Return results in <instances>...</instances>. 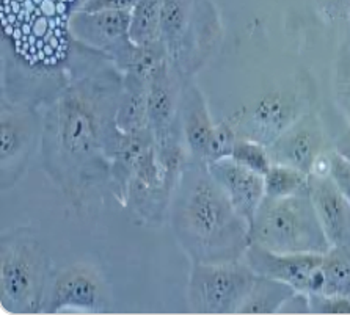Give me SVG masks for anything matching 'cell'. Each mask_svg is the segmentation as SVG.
Listing matches in <instances>:
<instances>
[{"instance_id":"cell-13","label":"cell","mask_w":350,"mask_h":315,"mask_svg":"<svg viewBox=\"0 0 350 315\" xmlns=\"http://www.w3.org/2000/svg\"><path fill=\"white\" fill-rule=\"evenodd\" d=\"M206 165H208L209 173L226 191L239 215L250 226L259 204L266 197L264 176L237 163L231 157L214 160Z\"/></svg>"},{"instance_id":"cell-14","label":"cell","mask_w":350,"mask_h":315,"mask_svg":"<svg viewBox=\"0 0 350 315\" xmlns=\"http://www.w3.org/2000/svg\"><path fill=\"white\" fill-rule=\"evenodd\" d=\"M310 196L332 248L350 251V202L330 176L311 174Z\"/></svg>"},{"instance_id":"cell-28","label":"cell","mask_w":350,"mask_h":315,"mask_svg":"<svg viewBox=\"0 0 350 315\" xmlns=\"http://www.w3.org/2000/svg\"><path fill=\"white\" fill-rule=\"evenodd\" d=\"M339 94H341L342 105L346 107L347 113L350 116V72L347 74V77H344L341 83V90H339Z\"/></svg>"},{"instance_id":"cell-5","label":"cell","mask_w":350,"mask_h":315,"mask_svg":"<svg viewBox=\"0 0 350 315\" xmlns=\"http://www.w3.org/2000/svg\"><path fill=\"white\" fill-rule=\"evenodd\" d=\"M256 273L243 259L192 262L187 282L189 311L237 314L250 293Z\"/></svg>"},{"instance_id":"cell-12","label":"cell","mask_w":350,"mask_h":315,"mask_svg":"<svg viewBox=\"0 0 350 315\" xmlns=\"http://www.w3.org/2000/svg\"><path fill=\"white\" fill-rule=\"evenodd\" d=\"M325 132L314 113H305L267 146L272 163L293 167L310 174L328 149Z\"/></svg>"},{"instance_id":"cell-19","label":"cell","mask_w":350,"mask_h":315,"mask_svg":"<svg viewBox=\"0 0 350 315\" xmlns=\"http://www.w3.org/2000/svg\"><path fill=\"white\" fill-rule=\"evenodd\" d=\"M129 38L137 46L162 42V0H139L131 10Z\"/></svg>"},{"instance_id":"cell-15","label":"cell","mask_w":350,"mask_h":315,"mask_svg":"<svg viewBox=\"0 0 350 315\" xmlns=\"http://www.w3.org/2000/svg\"><path fill=\"white\" fill-rule=\"evenodd\" d=\"M179 127H181V135L189 156L206 162L217 124L212 120L203 93L190 79L185 80L183 88L181 105H179Z\"/></svg>"},{"instance_id":"cell-18","label":"cell","mask_w":350,"mask_h":315,"mask_svg":"<svg viewBox=\"0 0 350 315\" xmlns=\"http://www.w3.org/2000/svg\"><path fill=\"white\" fill-rule=\"evenodd\" d=\"M295 293L286 282L256 275L252 290L237 314H278Z\"/></svg>"},{"instance_id":"cell-7","label":"cell","mask_w":350,"mask_h":315,"mask_svg":"<svg viewBox=\"0 0 350 315\" xmlns=\"http://www.w3.org/2000/svg\"><path fill=\"white\" fill-rule=\"evenodd\" d=\"M40 107L21 104L2 96L0 104V187L2 191L19 182L29 168L36 143L41 140Z\"/></svg>"},{"instance_id":"cell-20","label":"cell","mask_w":350,"mask_h":315,"mask_svg":"<svg viewBox=\"0 0 350 315\" xmlns=\"http://www.w3.org/2000/svg\"><path fill=\"white\" fill-rule=\"evenodd\" d=\"M322 295L350 298V259L347 251L332 248L323 256Z\"/></svg>"},{"instance_id":"cell-6","label":"cell","mask_w":350,"mask_h":315,"mask_svg":"<svg viewBox=\"0 0 350 315\" xmlns=\"http://www.w3.org/2000/svg\"><path fill=\"white\" fill-rule=\"evenodd\" d=\"M198 2L162 0V41L168 58L185 79H192L214 49V27L200 20Z\"/></svg>"},{"instance_id":"cell-3","label":"cell","mask_w":350,"mask_h":315,"mask_svg":"<svg viewBox=\"0 0 350 315\" xmlns=\"http://www.w3.org/2000/svg\"><path fill=\"white\" fill-rule=\"evenodd\" d=\"M248 234L250 243L273 253L325 254L332 249L310 191L288 197H264Z\"/></svg>"},{"instance_id":"cell-27","label":"cell","mask_w":350,"mask_h":315,"mask_svg":"<svg viewBox=\"0 0 350 315\" xmlns=\"http://www.w3.org/2000/svg\"><path fill=\"white\" fill-rule=\"evenodd\" d=\"M332 149L350 162V126L336 138L335 145H333Z\"/></svg>"},{"instance_id":"cell-26","label":"cell","mask_w":350,"mask_h":315,"mask_svg":"<svg viewBox=\"0 0 350 315\" xmlns=\"http://www.w3.org/2000/svg\"><path fill=\"white\" fill-rule=\"evenodd\" d=\"M139 0H85L79 12H131Z\"/></svg>"},{"instance_id":"cell-25","label":"cell","mask_w":350,"mask_h":315,"mask_svg":"<svg viewBox=\"0 0 350 315\" xmlns=\"http://www.w3.org/2000/svg\"><path fill=\"white\" fill-rule=\"evenodd\" d=\"M308 301L311 314H350V298L346 297L310 293Z\"/></svg>"},{"instance_id":"cell-11","label":"cell","mask_w":350,"mask_h":315,"mask_svg":"<svg viewBox=\"0 0 350 315\" xmlns=\"http://www.w3.org/2000/svg\"><path fill=\"white\" fill-rule=\"evenodd\" d=\"M325 254L273 253L250 243L243 260L256 275L273 277L289 284L295 292L319 293L322 289V264Z\"/></svg>"},{"instance_id":"cell-24","label":"cell","mask_w":350,"mask_h":315,"mask_svg":"<svg viewBox=\"0 0 350 315\" xmlns=\"http://www.w3.org/2000/svg\"><path fill=\"white\" fill-rule=\"evenodd\" d=\"M328 176L338 187L344 197L350 202V162L336 154L333 149L328 151Z\"/></svg>"},{"instance_id":"cell-16","label":"cell","mask_w":350,"mask_h":315,"mask_svg":"<svg viewBox=\"0 0 350 315\" xmlns=\"http://www.w3.org/2000/svg\"><path fill=\"white\" fill-rule=\"evenodd\" d=\"M300 116V107L294 96L280 92L270 93L256 102L247 124L237 132L239 135L250 137L269 146Z\"/></svg>"},{"instance_id":"cell-2","label":"cell","mask_w":350,"mask_h":315,"mask_svg":"<svg viewBox=\"0 0 350 315\" xmlns=\"http://www.w3.org/2000/svg\"><path fill=\"white\" fill-rule=\"evenodd\" d=\"M168 209L174 237L190 262L243 259L250 247V226L203 160L189 157L184 163Z\"/></svg>"},{"instance_id":"cell-21","label":"cell","mask_w":350,"mask_h":315,"mask_svg":"<svg viewBox=\"0 0 350 315\" xmlns=\"http://www.w3.org/2000/svg\"><path fill=\"white\" fill-rule=\"evenodd\" d=\"M264 189L267 197H288L310 191V174L288 165L272 163L264 174Z\"/></svg>"},{"instance_id":"cell-22","label":"cell","mask_w":350,"mask_h":315,"mask_svg":"<svg viewBox=\"0 0 350 315\" xmlns=\"http://www.w3.org/2000/svg\"><path fill=\"white\" fill-rule=\"evenodd\" d=\"M231 159L237 163L253 169L258 174H266L269 168L272 167V159H270L269 149L266 145L253 140L250 137L239 135L234 149H232Z\"/></svg>"},{"instance_id":"cell-4","label":"cell","mask_w":350,"mask_h":315,"mask_svg":"<svg viewBox=\"0 0 350 315\" xmlns=\"http://www.w3.org/2000/svg\"><path fill=\"white\" fill-rule=\"evenodd\" d=\"M49 258L27 228L0 242V306L8 314L44 312Z\"/></svg>"},{"instance_id":"cell-23","label":"cell","mask_w":350,"mask_h":315,"mask_svg":"<svg viewBox=\"0 0 350 315\" xmlns=\"http://www.w3.org/2000/svg\"><path fill=\"white\" fill-rule=\"evenodd\" d=\"M237 138L239 132L236 129V124H232L231 121H224L220 122V124H217L206 163L225 157H231Z\"/></svg>"},{"instance_id":"cell-29","label":"cell","mask_w":350,"mask_h":315,"mask_svg":"<svg viewBox=\"0 0 350 315\" xmlns=\"http://www.w3.org/2000/svg\"><path fill=\"white\" fill-rule=\"evenodd\" d=\"M347 254H349V259H350V251H347Z\"/></svg>"},{"instance_id":"cell-10","label":"cell","mask_w":350,"mask_h":315,"mask_svg":"<svg viewBox=\"0 0 350 315\" xmlns=\"http://www.w3.org/2000/svg\"><path fill=\"white\" fill-rule=\"evenodd\" d=\"M185 80L167 58L152 71L148 82V116L157 148L184 143L179 127V105Z\"/></svg>"},{"instance_id":"cell-9","label":"cell","mask_w":350,"mask_h":315,"mask_svg":"<svg viewBox=\"0 0 350 315\" xmlns=\"http://www.w3.org/2000/svg\"><path fill=\"white\" fill-rule=\"evenodd\" d=\"M110 301V286L98 266L77 262L65 266L54 277L44 312L98 314L107 311Z\"/></svg>"},{"instance_id":"cell-17","label":"cell","mask_w":350,"mask_h":315,"mask_svg":"<svg viewBox=\"0 0 350 315\" xmlns=\"http://www.w3.org/2000/svg\"><path fill=\"white\" fill-rule=\"evenodd\" d=\"M123 92L116 107L115 122L124 133L151 131L148 116V80L123 74Z\"/></svg>"},{"instance_id":"cell-1","label":"cell","mask_w":350,"mask_h":315,"mask_svg":"<svg viewBox=\"0 0 350 315\" xmlns=\"http://www.w3.org/2000/svg\"><path fill=\"white\" fill-rule=\"evenodd\" d=\"M123 79L105 60L72 77L41 113L42 169L77 210L112 185V160L123 133L115 122Z\"/></svg>"},{"instance_id":"cell-8","label":"cell","mask_w":350,"mask_h":315,"mask_svg":"<svg viewBox=\"0 0 350 315\" xmlns=\"http://www.w3.org/2000/svg\"><path fill=\"white\" fill-rule=\"evenodd\" d=\"M131 12H76L70 20L74 41L103 53L115 68L126 74L137 52L129 38Z\"/></svg>"}]
</instances>
